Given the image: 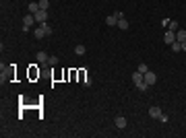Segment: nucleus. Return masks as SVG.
<instances>
[{"label": "nucleus", "mask_w": 186, "mask_h": 138, "mask_svg": "<svg viewBox=\"0 0 186 138\" xmlns=\"http://www.w3.org/2000/svg\"><path fill=\"white\" fill-rule=\"evenodd\" d=\"M172 31H178V21H170V25H168Z\"/></svg>", "instance_id": "22"}, {"label": "nucleus", "mask_w": 186, "mask_h": 138, "mask_svg": "<svg viewBox=\"0 0 186 138\" xmlns=\"http://www.w3.org/2000/svg\"><path fill=\"white\" fill-rule=\"evenodd\" d=\"M134 85H136V89H138V91H141V93H145V91L149 89V85H147L145 80H141V83H134Z\"/></svg>", "instance_id": "12"}, {"label": "nucleus", "mask_w": 186, "mask_h": 138, "mask_svg": "<svg viewBox=\"0 0 186 138\" xmlns=\"http://www.w3.org/2000/svg\"><path fill=\"white\" fill-rule=\"evenodd\" d=\"M118 27H120L122 31H126V29H128V21L124 19V15H122V17L118 19Z\"/></svg>", "instance_id": "8"}, {"label": "nucleus", "mask_w": 186, "mask_h": 138, "mask_svg": "<svg viewBox=\"0 0 186 138\" xmlns=\"http://www.w3.org/2000/svg\"><path fill=\"white\" fill-rule=\"evenodd\" d=\"M56 64H58V58L56 56H50L48 58V66H56Z\"/></svg>", "instance_id": "20"}, {"label": "nucleus", "mask_w": 186, "mask_h": 138, "mask_svg": "<svg viewBox=\"0 0 186 138\" xmlns=\"http://www.w3.org/2000/svg\"><path fill=\"white\" fill-rule=\"evenodd\" d=\"M114 124H116V128H118V130H124V128H126V118H124V116H116Z\"/></svg>", "instance_id": "7"}, {"label": "nucleus", "mask_w": 186, "mask_h": 138, "mask_svg": "<svg viewBox=\"0 0 186 138\" xmlns=\"http://www.w3.org/2000/svg\"><path fill=\"white\" fill-rule=\"evenodd\" d=\"M39 8H43V10H48V6H50V2H48V0H39Z\"/></svg>", "instance_id": "18"}, {"label": "nucleus", "mask_w": 186, "mask_h": 138, "mask_svg": "<svg viewBox=\"0 0 186 138\" xmlns=\"http://www.w3.org/2000/svg\"><path fill=\"white\" fill-rule=\"evenodd\" d=\"M164 41H166L168 45H172V43L176 41V31H172V29H168V31L164 33Z\"/></svg>", "instance_id": "2"}, {"label": "nucleus", "mask_w": 186, "mask_h": 138, "mask_svg": "<svg viewBox=\"0 0 186 138\" xmlns=\"http://www.w3.org/2000/svg\"><path fill=\"white\" fill-rule=\"evenodd\" d=\"M149 116H151L153 120H159V116H161V107H157V105H151V107H149Z\"/></svg>", "instance_id": "6"}, {"label": "nucleus", "mask_w": 186, "mask_h": 138, "mask_svg": "<svg viewBox=\"0 0 186 138\" xmlns=\"http://www.w3.org/2000/svg\"><path fill=\"white\" fill-rule=\"evenodd\" d=\"M33 35H35V37H37V39H41V37H45V35H48V33H45V31H43V29H41V27H37V29H35V33H33Z\"/></svg>", "instance_id": "16"}, {"label": "nucleus", "mask_w": 186, "mask_h": 138, "mask_svg": "<svg viewBox=\"0 0 186 138\" xmlns=\"http://www.w3.org/2000/svg\"><path fill=\"white\" fill-rule=\"evenodd\" d=\"M170 50H172V52H182V43H180V41H174V43L170 45Z\"/></svg>", "instance_id": "14"}, {"label": "nucleus", "mask_w": 186, "mask_h": 138, "mask_svg": "<svg viewBox=\"0 0 186 138\" xmlns=\"http://www.w3.org/2000/svg\"><path fill=\"white\" fill-rule=\"evenodd\" d=\"M176 41L184 43V41H186V31H180V29H178V31H176Z\"/></svg>", "instance_id": "10"}, {"label": "nucleus", "mask_w": 186, "mask_h": 138, "mask_svg": "<svg viewBox=\"0 0 186 138\" xmlns=\"http://www.w3.org/2000/svg\"><path fill=\"white\" fill-rule=\"evenodd\" d=\"M85 52H87V48H85V45H83V43H79V45H77V48H75V54H77V56H83Z\"/></svg>", "instance_id": "13"}, {"label": "nucleus", "mask_w": 186, "mask_h": 138, "mask_svg": "<svg viewBox=\"0 0 186 138\" xmlns=\"http://www.w3.org/2000/svg\"><path fill=\"white\" fill-rule=\"evenodd\" d=\"M143 78H145V83L151 87V85H155L157 83V76H155V72H151V70H147L145 74H143Z\"/></svg>", "instance_id": "3"}, {"label": "nucleus", "mask_w": 186, "mask_h": 138, "mask_svg": "<svg viewBox=\"0 0 186 138\" xmlns=\"http://www.w3.org/2000/svg\"><path fill=\"white\" fill-rule=\"evenodd\" d=\"M33 23H35V15H25V17H23V27H29L31 29V25H33Z\"/></svg>", "instance_id": "5"}, {"label": "nucleus", "mask_w": 186, "mask_h": 138, "mask_svg": "<svg viewBox=\"0 0 186 138\" xmlns=\"http://www.w3.org/2000/svg\"><path fill=\"white\" fill-rule=\"evenodd\" d=\"M83 85H85V87H87V89H89V87H91V85H93V80H91V78H89V74H87V76H85V78H83Z\"/></svg>", "instance_id": "21"}, {"label": "nucleus", "mask_w": 186, "mask_h": 138, "mask_svg": "<svg viewBox=\"0 0 186 138\" xmlns=\"http://www.w3.org/2000/svg\"><path fill=\"white\" fill-rule=\"evenodd\" d=\"M141 80H145V78H143V72H138V70H136V72L132 74V83H141Z\"/></svg>", "instance_id": "15"}, {"label": "nucleus", "mask_w": 186, "mask_h": 138, "mask_svg": "<svg viewBox=\"0 0 186 138\" xmlns=\"http://www.w3.org/2000/svg\"><path fill=\"white\" fill-rule=\"evenodd\" d=\"M182 52H186V41H184V43H182Z\"/></svg>", "instance_id": "23"}, {"label": "nucleus", "mask_w": 186, "mask_h": 138, "mask_svg": "<svg viewBox=\"0 0 186 138\" xmlns=\"http://www.w3.org/2000/svg\"><path fill=\"white\" fill-rule=\"evenodd\" d=\"M35 21L39 23V25H41V23H45V21H48V10H43V8H39V10L35 12Z\"/></svg>", "instance_id": "4"}, {"label": "nucleus", "mask_w": 186, "mask_h": 138, "mask_svg": "<svg viewBox=\"0 0 186 138\" xmlns=\"http://www.w3.org/2000/svg\"><path fill=\"white\" fill-rule=\"evenodd\" d=\"M27 10H29L31 15H35V12L39 10V4H37V2H29V6H27Z\"/></svg>", "instance_id": "11"}, {"label": "nucleus", "mask_w": 186, "mask_h": 138, "mask_svg": "<svg viewBox=\"0 0 186 138\" xmlns=\"http://www.w3.org/2000/svg\"><path fill=\"white\" fill-rule=\"evenodd\" d=\"M136 70H138V72H143V74H145V72H147V70H149V66H147V64H138V66H136Z\"/></svg>", "instance_id": "17"}, {"label": "nucleus", "mask_w": 186, "mask_h": 138, "mask_svg": "<svg viewBox=\"0 0 186 138\" xmlns=\"http://www.w3.org/2000/svg\"><path fill=\"white\" fill-rule=\"evenodd\" d=\"M122 17V12H112L108 19H106V25L108 27H114V25H118V19Z\"/></svg>", "instance_id": "1"}, {"label": "nucleus", "mask_w": 186, "mask_h": 138, "mask_svg": "<svg viewBox=\"0 0 186 138\" xmlns=\"http://www.w3.org/2000/svg\"><path fill=\"white\" fill-rule=\"evenodd\" d=\"M48 54H45V52H37V62H41V64H48Z\"/></svg>", "instance_id": "9"}, {"label": "nucleus", "mask_w": 186, "mask_h": 138, "mask_svg": "<svg viewBox=\"0 0 186 138\" xmlns=\"http://www.w3.org/2000/svg\"><path fill=\"white\" fill-rule=\"evenodd\" d=\"M39 27H41V29H43V31H45V33H48V35H50V33H52V27H50V25H48V23H41V25H39Z\"/></svg>", "instance_id": "19"}]
</instances>
